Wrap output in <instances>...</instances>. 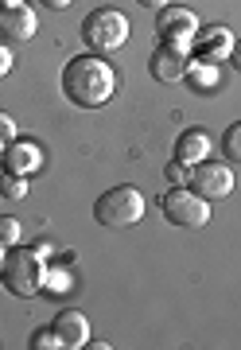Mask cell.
I'll return each instance as SVG.
<instances>
[{"label":"cell","mask_w":241,"mask_h":350,"mask_svg":"<svg viewBox=\"0 0 241 350\" xmlns=\"http://www.w3.org/2000/svg\"><path fill=\"white\" fill-rule=\"evenodd\" d=\"M59 86H63L66 101L78 105V109H102L117 94V70H113V63H105L102 55L86 51V55L66 59L63 75H59Z\"/></svg>","instance_id":"cell-1"},{"label":"cell","mask_w":241,"mask_h":350,"mask_svg":"<svg viewBox=\"0 0 241 350\" xmlns=\"http://www.w3.org/2000/svg\"><path fill=\"white\" fill-rule=\"evenodd\" d=\"M43 276H47V257H39V250H24V245L8 250L4 269H0V284L12 296H20V300L39 296L43 292Z\"/></svg>","instance_id":"cell-2"},{"label":"cell","mask_w":241,"mask_h":350,"mask_svg":"<svg viewBox=\"0 0 241 350\" xmlns=\"http://www.w3.org/2000/svg\"><path fill=\"white\" fill-rule=\"evenodd\" d=\"M144 211H148V202H144V195H140L132 183L102 191L98 202H94V218H98V226H105V230H128V226H137L140 218H144Z\"/></svg>","instance_id":"cell-3"},{"label":"cell","mask_w":241,"mask_h":350,"mask_svg":"<svg viewBox=\"0 0 241 350\" xmlns=\"http://www.w3.org/2000/svg\"><path fill=\"white\" fill-rule=\"evenodd\" d=\"M128 36H132V24L121 8H94L82 20V39L94 55H109V51L125 47Z\"/></svg>","instance_id":"cell-4"},{"label":"cell","mask_w":241,"mask_h":350,"mask_svg":"<svg viewBox=\"0 0 241 350\" xmlns=\"http://www.w3.org/2000/svg\"><path fill=\"white\" fill-rule=\"evenodd\" d=\"M160 211L171 226L179 230H203L210 222V202L203 195H195L190 187H171L164 191V199H160Z\"/></svg>","instance_id":"cell-5"},{"label":"cell","mask_w":241,"mask_h":350,"mask_svg":"<svg viewBox=\"0 0 241 350\" xmlns=\"http://www.w3.org/2000/svg\"><path fill=\"white\" fill-rule=\"evenodd\" d=\"M199 16L183 8V4H164L160 12H156V39L167 43V47H179V51H190L195 36H199Z\"/></svg>","instance_id":"cell-6"},{"label":"cell","mask_w":241,"mask_h":350,"mask_svg":"<svg viewBox=\"0 0 241 350\" xmlns=\"http://www.w3.org/2000/svg\"><path fill=\"white\" fill-rule=\"evenodd\" d=\"M195 195H203L206 202H222L233 195L238 179H233V167L226 160H203L190 167V183H187Z\"/></svg>","instance_id":"cell-7"},{"label":"cell","mask_w":241,"mask_h":350,"mask_svg":"<svg viewBox=\"0 0 241 350\" xmlns=\"http://www.w3.org/2000/svg\"><path fill=\"white\" fill-rule=\"evenodd\" d=\"M238 36L229 31L226 24H210V27H199V36L190 43V59H199V63H229V51H233Z\"/></svg>","instance_id":"cell-8"},{"label":"cell","mask_w":241,"mask_h":350,"mask_svg":"<svg viewBox=\"0 0 241 350\" xmlns=\"http://www.w3.org/2000/svg\"><path fill=\"white\" fill-rule=\"evenodd\" d=\"M39 31V16L27 0H0V36L12 43H27Z\"/></svg>","instance_id":"cell-9"},{"label":"cell","mask_w":241,"mask_h":350,"mask_svg":"<svg viewBox=\"0 0 241 350\" xmlns=\"http://www.w3.org/2000/svg\"><path fill=\"white\" fill-rule=\"evenodd\" d=\"M187 66H190V51L160 43V47L152 51V59H148V75H152L156 82H164V86H175V82L187 78Z\"/></svg>","instance_id":"cell-10"},{"label":"cell","mask_w":241,"mask_h":350,"mask_svg":"<svg viewBox=\"0 0 241 350\" xmlns=\"http://www.w3.org/2000/svg\"><path fill=\"white\" fill-rule=\"evenodd\" d=\"M39 167H43V148H39L36 140H20L16 137L12 144H4V163H0V172L31 179Z\"/></svg>","instance_id":"cell-11"},{"label":"cell","mask_w":241,"mask_h":350,"mask_svg":"<svg viewBox=\"0 0 241 350\" xmlns=\"http://www.w3.org/2000/svg\"><path fill=\"white\" fill-rule=\"evenodd\" d=\"M55 331L63 338V350H82L89 347V319L86 312H78V308H63V312L55 315Z\"/></svg>","instance_id":"cell-12"},{"label":"cell","mask_w":241,"mask_h":350,"mask_svg":"<svg viewBox=\"0 0 241 350\" xmlns=\"http://www.w3.org/2000/svg\"><path fill=\"white\" fill-rule=\"evenodd\" d=\"M214 156V144H210V137H206L203 129H183L175 140V160H183L187 167H195V163H203Z\"/></svg>","instance_id":"cell-13"},{"label":"cell","mask_w":241,"mask_h":350,"mask_svg":"<svg viewBox=\"0 0 241 350\" xmlns=\"http://www.w3.org/2000/svg\"><path fill=\"white\" fill-rule=\"evenodd\" d=\"M199 98H214L218 86H222V70H218L214 63H199V59H190L187 66V78H183Z\"/></svg>","instance_id":"cell-14"},{"label":"cell","mask_w":241,"mask_h":350,"mask_svg":"<svg viewBox=\"0 0 241 350\" xmlns=\"http://www.w3.org/2000/svg\"><path fill=\"white\" fill-rule=\"evenodd\" d=\"M43 292L47 296H66V292H74V273L70 269H47V276H43Z\"/></svg>","instance_id":"cell-15"},{"label":"cell","mask_w":241,"mask_h":350,"mask_svg":"<svg viewBox=\"0 0 241 350\" xmlns=\"http://www.w3.org/2000/svg\"><path fill=\"white\" fill-rule=\"evenodd\" d=\"M27 191H31V179H24V175H8V172H0V195L4 199H27Z\"/></svg>","instance_id":"cell-16"},{"label":"cell","mask_w":241,"mask_h":350,"mask_svg":"<svg viewBox=\"0 0 241 350\" xmlns=\"http://www.w3.org/2000/svg\"><path fill=\"white\" fill-rule=\"evenodd\" d=\"M222 156L229 163H241V121L226 125V133H222Z\"/></svg>","instance_id":"cell-17"},{"label":"cell","mask_w":241,"mask_h":350,"mask_svg":"<svg viewBox=\"0 0 241 350\" xmlns=\"http://www.w3.org/2000/svg\"><path fill=\"white\" fill-rule=\"evenodd\" d=\"M0 241H4L8 250L24 241V226H20V218H16V214H0Z\"/></svg>","instance_id":"cell-18"},{"label":"cell","mask_w":241,"mask_h":350,"mask_svg":"<svg viewBox=\"0 0 241 350\" xmlns=\"http://www.w3.org/2000/svg\"><path fill=\"white\" fill-rule=\"evenodd\" d=\"M164 179L171 183V187H187V183H190V167L183 160H171L164 167Z\"/></svg>","instance_id":"cell-19"},{"label":"cell","mask_w":241,"mask_h":350,"mask_svg":"<svg viewBox=\"0 0 241 350\" xmlns=\"http://www.w3.org/2000/svg\"><path fill=\"white\" fill-rule=\"evenodd\" d=\"M31 347H36V350H59V347H63V338H59L55 327H39L36 335H31Z\"/></svg>","instance_id":"cell-20"},{"label":"cell","mask_w":241,"mask_h":350,"mask_svg":"<svg viewBox=\"0 0 241 350\" xmlns=\"http://www.w3.org/2000/svg\"><path fill=\"white\" fill-rule=\"evenodd\" d=\"M16 133H20V129H16V117H12V113L0 109V140H4V144H12Z\"/></svg>","instance_id":"cell-21"},{"label":"cell","mask_w":241,"mask_h":350,"mask_svg":"<svg viewBox=\"0 0 241 350\" xmlns=\"http://www.w3.org/2000/svg\"><path fill=\"white\" fill-rule=\"evenodd\" d=\"M12 63H16V59H12V47H8V43H0V78L12 75Z\"/></svg>","instance_id":"cell-22"},{"label":"cell","mask_w":241,"mask_h":350,"mask_svg":"<svg viewBox=\"0 0 241 350\" xmlns=\"http://www.w3.org/2000/svg\"><path fill=\"white\" fill-rule=\"evenodd\" d=\"M39 4H43V8H55V12H63V8L74 4V0H39Z\"/></svg>","instance_id":"cell-23"},{"label":"cell","mask_w":241,"mask_h":350,"mask_svg":"<svg viewBox=\"0 0 241 350\" xmlns=\"http://www.w3.org/2000/svg\"><path fill=\"white\" fill-rule=\"evenodd\" d=\"M229 63H233V70L241 75V39L233 43V51H229Z\"/></svg>","instance_id":"cell-24"},{"label":"cell","mask_w":241,"mask_h":350,"mask_svg":"<svg viewBox=\"0 0 241 350\" xmlns=\"http://www.w3.org/2000/svg\"><path fill=\"white\" fill-rule=\"evenodd\" d=\"M140 8H152V12H160V8H164V4H171V0H137Z\"/></svg>","instance_id":"cell-25"},{"label":"cell","mask_w":241,"mask_h":350,"mask_svg":"<svg viewBox=\"0 0 241 350\" xmlns=\"http://www.w3.org/2000/svg\"><path fill=\"white\" fill-rule=\"evenodd\" d=\"M36 250H39V257H51V253H55V245H51V241H39Z\"/></svg>","instance_id":"cell-26"},{"label":"cell","mask_w":241,"mask_h":350,"mask_svg":"<svg viewBox=\"0 0 241 350\" xmlns=\"http://www.w3.org/2000/svg\"><path fill=\"white\" fill-rule=\"evenodd\" d=\"M4 257H8V245H4V241H0V269H4Z\"/></svg>","instance_id":"cell-27"},{"label":"cell","mask_w":241,"mask_h":350,"mask_svg":"<svg viewBox=\"0 0 241 350\" xmlns=\"http://www.w3.org/2000/svg\"><path fill=\"white\" fill-rule=\"evenodd\" d=\"M0 163H4V140H0Z\"/></svg>","instance_id":"cell-28"}]
</instances>
